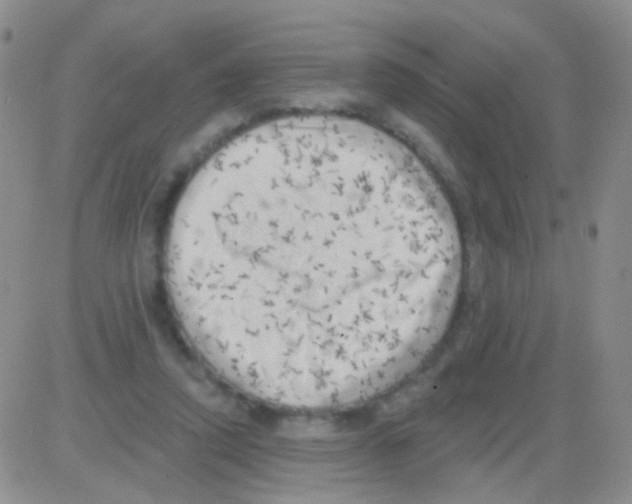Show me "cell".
Returning a JSON list of instances; mask_svg holds the SVG:
<instances>
[{"label":"cell","instance_id":"obj_1","mask_svg":"<svg viewBox=\"0 0 632 504\" xmlns=\"http://www.w3.org/2000/svg\"><path fill=\"white\" fill-rule=\"evenodd\" d=\"M192 331L224 379L288 408L349 404L438 339L462 244L423 163L330 124L269 131L196 194L180 243Z\"/></svg>","mask_w":632,"mask_h":504}]
</instances>
